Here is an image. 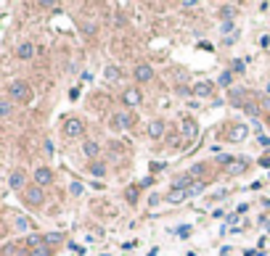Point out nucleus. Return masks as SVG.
<instances>
[{
    "label": "nucleus",
    "mask_w": 270,
    "mask_h": 256,
    "mask_svg": "<svg viewBox=\"0 0 270 256\" xmlns=\"http://www.w3.org/2000/svg\"><path fill=\"white\" fill-rule=\"evenodd\" d=\"M85 132V124H82V119H67V124H64V135L67 137H80Z\"/></svg>",
    "instance_id": "obj_3"
},
{
    "label": "nucleus",
    "mask_w": 270,
    "mask_h": 256,
    "mask_svg": "<svg viewBox=\"0 0 270 256\" xmlns=\"http://www.w3.org/2000/svg\"><path fill=\"white\" fill-rule=\"evenodd\" d=\"M183 132L188 135V140H194V137H196V132H199L196 122H194V119H183Z\"/></svg>",
    "instance_id": "obj_15"
},
{
    "label": "nucleus",
    "mask_w": 270,
    "mask_h": 256,
    "mask_svg": "<svg viewBox=\"0 0 270 256\" xmlns=\"http://www.w3.org/2000/svg\"><path fill=\"white\" fill-rule=\"evenodd\" d=\"M82 150H85V156H90V159H96V156H98V150H101V146H98L96 140H88V143H85V146H82Z\"/></svg>",
    "instance_id": "obj_16"
},
{
    "label": "nucleus",
    "mask_w": 270,
    "mask_h": 256,
    "mask_svg": "<svg viewBox=\"0 0 270 256\" xmlns=\"http://www.w3.org/2000/svg\"><path fill=\"white\" fill-rule=\"evenodd\" d=\"M29 227H32V222L27 219V216H16V230L24 233V230H29Z\"/></svg>",
    "instance_id": "obj_21"
},
{
    "label": "nucleus",
    "mask_w": 270,
    "mask_h": 256,
    "mask_svg": "<svg viewBox=\"0 0 270 256\" xmlns=\"http://www.w3.org/2000/svg\"><path fill=\"white\" fill-rule=\"evenodd\" d=\"M201 174H204V164H196V167L188 169V177H191V180H194V177H201Z\"/></svg>",
    "instance_id": "obj_24"
},
{
    "label": "nucleus",
    "mask_w": 270,
    "mask_h": 256,
    "mask_svg": "<svg viewBox=\"0 0 270 256\" xmlns=\"http://www.w3.org/2000/svg\"><path fill=\"white\" fill-rule=\"evenodd\" d=\"M133 77H135L138 82H148L151 77H154V69H151L148 64H138L135 71H133Z\"/></svg>",
    "instance_id": "obj_8"
},
{
    "label": "nucleus",
    "mask_w": 270,
    "mask_h": 256,
    "mask_svg": "<svg viewBox=\"0 0 270 256\" xmlns=\"http://www.w3.org/2000/svg\"><path fill=\"white\" fill-rule=\"evenodd\" d=\"M0 235H3V230H0Z\"/></svg>",
    "instance_id": "obj_31"
},
{
    "label": "nucleus",
    "mask_w": 270,
    "mask_h": 256,
    "mask_svg": "<svg viewBox=\"0 0 270 256\" xmlns=\"http://www.w3.org/2000/svg\"><path fill=\"white\" fill-rule=\"evenodd\" d=\"M61 240H64L61 233H48V235H43V243H45V246H56V243H61Z\"/></svg>",
    "instance_id": "obj_17"
},
{
    "label": "nucleus",
    "mask_w": 270,
    "mask_h": 256,
    "mask_svg": "<svg viewBox=\"0 0 270 256\" xmlns=\"http://www.w3.org/2000/svg\"><path fill=\"white\" fill-rule=\"evenodd\" d=\"M48 254H50V248H48V246H45V243H43V246L32 248V254H29V256H48Z\"/></svg>",
    "instance_id": "obj_25"
},
{
    "label": "nucleus",
    "mask_w": 270,
    "mask_h": 256,
    "mask_svg": "<svg viewBox=\"0 0 270 256\" xmlns=\"http://www.w3.org/2000/svg\"><path fill=\"white\" fill-rule=\"evenodd\" d=\"M230 82H233V74H230V71H222L220 80H217V85H220V87H230Z\"/></svg>",
    "instance_id": "obj_20"
},
{
    "label": "nucleus",
    "mask_w": 270,
    "mask_h": 256,
    "mask_svg": "<svg viewBox=\"0 0 270 256\" xmlns=\"http://www.w3.org/2000/svg\"><path fill=\"white\" fill-rule=\"evenodd\" d=\"M268 124H270V114H268Z\"/></svg>",
    "instance_id": "obj_30"
},
{
    "label": "nucleus",
    "mask_w": 270,
    "mask_h": 256,
    "mask_svg": "<svg viewBox=\"0 0 270 256\" xmlns=\"http://www.w3.org/2000/svg\"><path fill=\"white\" fill-rule=\"evenodd\" d=\"M188 198V193L186 190H177V188H172L167 193V203H180V201H186Z\"/></svg>",
    "instance_id": "obj_14"
},
{
    "label": "nucleus",
    "mask_w": 270,
    "mask_h": 256,
    "mask_svg": "<svg viewBox=\"0 0 270 256\" xmlns=\"http://www.w3.org/2000/svg\"><path fill=\"white\" fill-rule=\"evenodd\" d=\"M244 98H246V90H233L230 93V103L233 106H244Z\"/></svg>",
    "instance_id": "obj_18"
},
{
    "label": "nucleus",
    "mask_w": 270,
    "mask_h": 256,
    "mask_svg": "<svg viewBox=\"0 0 270 256\" xmlns=\"http://www.w3.org/2000/svg\"><path fill=\"white\" fill-rule=\"evenodd\" d=\"M246 167H249V161H246V159H233V161L228 164V174H230V177L244 174V172H246Z\"/></svg>",
    "instance_id": "obj_10"
},
{
    "label": "nucleus",
    "mask_w": 270,
    "mask_h": 256,
    "mask_svg": "<svg viewBox=\"0 0 270 256\" xmlns=\"http://www.w3.org/2000/svg\"><path fill=\"white\" fill-rule=\"evenodd\" d=\"M201 190H204V185H201V182H196V185L188 188V195H196V193H201Z\"/></svg>",
    "instance_id": "obj_28"
},
{
    "label": "nucleus",
    "mask_w": 270,
    "mask_h": 256,
    "mask_svg": "<svg viewBox=\"0 0 270 256\" xmlns=\"http://www.w3.org/2000/svg\"><path fill=\"white\" fill-rule=\"evenodd\" d=\"M141 101H143V95H141V90H138V87H130V90H124V93H122V103H124V106H130V108L141 106Z\"/></svg>",
    "instance_id": "obj_4"
},
{
    "label": "nucleus",
    "mask_w": 270,
    "mask_h": 256,
    "mask_svg": "<svg viewBox=\"0 0 270 256\" xmlns=\"http://www.w3.org/2000/svg\"><path fill=\"white\" fill-rule=\"evenodd\" d=\"M11 111H14V108H11V103H8V101H3V103H0V119L11 116Z\"/></svg>",
    "instance_id": "obj_26"
},
{
    "label": "nucleus",
    "mask_w": 270,
    "mask_h": 256,
    "mask_svg": "<svg viewBox=\"0 0 270 256\" xmlns=\"http://www.w3.org/2000/svg\"><path fill=\"white\" fill-rule=\"evenodd\" d=\"M16 56L22 58V61H29V58L35 56V45H32V43H22V45H19V50H16Z\"/></svg>",
    "instance_id": "obj_12"
},
{
    "label": "nucleus",
    "mask_w": 270,
    "mask_h": 256,
    "mask_svg": "<svg viewBox=\"0 0 270 256\" xmlns=\"http://www.w3.org/2000/svg\"><path fill=\"white\" fill-rule=\"evenodd\" d=\"M103 77H106V80H111V82H117V80L122 77V71L117 69V66H106V69H103Z\"/></svg>",
    "instance_id": "obj_19"
},
{
    "label": "nucleus",
    "mask_w": 270,
    "mask_h": 256,
    "mask_svg": "<svg viewBox=\"0 0 270 256\" xmlns=\"http://www.w3.org/2000/svg\"><path fill=\"white\" fill-rule=\"evenodd\" d=\"M90 172H93L96 177H103V174H106V167H103V164H90Z\"/></svg>",
    "instance_id": "obj_23"
},
{
    "label": "nucleus",
    "mask_w": 270,
    "mask_h": 256,
    "mask_svg": "<svg viewBox=\"0 0 270 256\" xmlns=\"http://www.w3.org/2000/svg\"><path fill=\"white\" fill-rule=\"evenodd\" d=\"M50 180H53V172H50V169L48 167H40V169H37V172H35V182H37V185H50Z\"/></svg>",
    "instance_id": "obj_11"
},
{
    "label": "nucleus",
    "mask_w": 270,
    "mask_h": 256,
    "mask_svg": "<svg viewBox=\"0 0 270 256\" xmlns=\"http://www.w3.org/2000/svg\"><path fill=\"white\" fill-rule=\"evenodd\" d=\"M260 164H262V167H270V159L265 156V159H260Z\"/></svg>",
    "instance_id": "obj_29"
},
{
    "label": "nucleus",
    "mask_w": 270,
    "mask_h": 256,
    "mask_svg": "<svg viewBox=\"0 0 270 256\" xmlns=\"http://www.w3.org/2000/svg\"><path fill=\"white\" fill-rule=\"evenodd\" d=\"M191 93H194L196 98H209V95L215 93V85H212V82H196Z\"/></svg>",
    "instance_id": "obj_9"
},
{
    "label": "nucleus",
    "mask_w": 270,
    "mask_h": 256,
    "mask_svg": "<svg viewBox=\"0 0 270 256\" xmlns=\"http://www.w3.org/2000/svg\"><path fill=\"white\" fill-rule=\"evenodd\" d=\"M114 124H117V127H122V129H130L135 124V114H133V111H120V114L114 116Z\"/></svg>",
    "instance_id": "obj_6"
},
{
    "label": "nucleus",
    "mask_w": 270,
    "mask_h": 256,
    "mask_svg": "<svg viewBox=\"0 0 270 256\" xmlns=\"http://www.w3.org/2000/svg\"><path fill=\"white\" fill-rule=\"evenodd\" d=\"M24 201L32 203V206H43V203H45V193H43V188H40V185L27 188V190H24Z\"/></svg>",
    "instance_id": "obj_2"
},
{
    "label": "nucleus",
    "mask_w": 270,
    "mask_h": 256,
    "mask_svg": "<svg viewBox=\"0 0 270 256\" xmlns=\"http://www.w3.org/2000/svg\"><path fill=\"white\" fill-rule=\"evenodd\" d=\"M124 201H127V203H135V201H138V188H127V190H124Z\"/></svg>",
    "instance_id": "obj_22"
},
{
    "label": "nucleus",
    "mask_w": 270,
    "mask_h": 256,
    "mask_svg": "<svg viewBox=\"0 0 270 256\" xmlns=\"http://www.w3.org/2000/svg\"><path fill=\"white\" fill-rule=\"evenodd\" d=\"M8 182H11V188H14V190H22V188H24V182H27V174H24L22 169H16V172L11 174V180H8Z\"/></svg>",
    "instance_id": "obj_13"
},
{
    "label": "nucleus",
    "mask_w": 270,
    "mask_h": 256,
    "mask_svg": "<svg viewBox=\"0 0 270 256\" xmlns=\"http://www.w3.org/2000/svg\"><path fill=\"white\" fill-rule=\"evenodd\" d=\"M246 135H249V127H246V124H233V127L228 129V140H230V143L246 140Z\"/></svg>",
    "instance_id": "obj_5"
},
{
    "label": "nucleus",
    "mask_w": 270,
    "mask_h": 256,
    "mask_svg": "<svg viewBox=\"0 0 270 256\" xmlns=\"http://www.w3.org/2000/svg\"><path fill=\"white\" fill-rule=\"evenodd\" d=\"M164 129H167V124H164L162 119H154V122H148V127H146V132L151 140H159V137L164 135Z\"/></svg>",
    "instance_id": "obj_7"
},
{
    "label": "nucleus",
    "mask_w": 270,
    "mask_h": 256,
    "mask_svg": "<svg viewBox=\"0 0 270 256\" xmlns=\"http://www.w3.org/2000/svg\"><path fill=\"white\" fill-rule=\"evenodd\" d=\"M233 14H236L233 5H222V11H220V16H222V19H233Z\"/></svg>",
    "instance_id": "obj_27"
},
{
    "label": "nucleus",
    "mask_w": 270,
    "mask_h": 256,
    "mask_svg": "<svg viewBox=\"0 0 270 256\" xmlns=\"http://www.w3.org/2000/svg\"><path fill=\"white\" fill-rule=\"evenodd\" d=\"M8 95L11 98H16V101H22V103H27L32 101V90H29V85L27 82H11V87H8Z\"/></svg>",
    "instance_id": "obj_1"
}]
</instances>
